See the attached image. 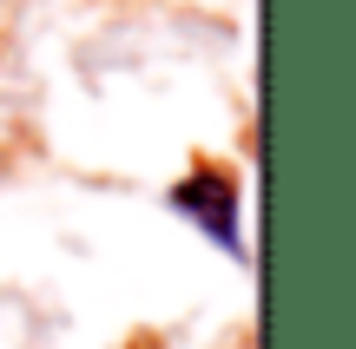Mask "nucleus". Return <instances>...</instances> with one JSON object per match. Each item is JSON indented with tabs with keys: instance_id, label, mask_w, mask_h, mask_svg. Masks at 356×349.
Masks as SVG:
<instances>
[{
	"instance_id": "f257e3e1",
	"label": "nucleus",
	"mask_w": 356,
	"mask_h": 349,
	"mask_svg": "<svg viewBox=\"0 0 356 349\" xmlns=\"http://www.w3.org/2000/svg\"><path fill=\"white\" fill-rule=\"evenodd\" d=\"M172 211H185L198 231H211L231 257H244V237H238V185L225 178L218 165H198L191 178L172 185Z\"/></svg>"
}]
</instances>
